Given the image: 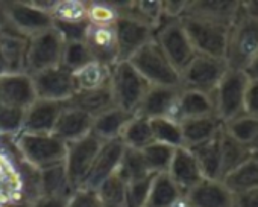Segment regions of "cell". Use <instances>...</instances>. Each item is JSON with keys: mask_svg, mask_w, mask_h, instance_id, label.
Wrapping results in <instances>:
<instances>
[{"mask_svg": "<svg viewBox=\"0 0 258 207\" xmlns=\"http://www.w3.org/2000/svg\"><path fill=\"white\" fill-rule=\"evenodd\" d=\"M62 49L64 38L55 26L28 38L25 72L34 75L61 66Z\"/></svg>", "mask_w": 258, "mask_h": 207, "instance_id": "ba28073f", "label": "cell"}, {"mask_svg": "<svg viewBox=\"0 0 258 207\" xmlns=\"http://www.w3.org/2000/svg\"><path fill=\"white\" fill-rule=\"evenodd\" d=\"M178 207H187V204H185V201H184V199H182V202H181V204H179V205H178Z\"/></svg>", "mask_w": 258, "mask_h": 207, "instance_id": "681fc988", "label": "cell"}, {"mask_svg": "<svg viewBox=\"0 0 258 207\" xmlns=\"http://www.w3.org/2000/svg\"><path fill=\"white\" fill-rule=\"evenodd\" d=\"M84 43L87 44L93 61L100 63L106 67H114L120 63L118 58V44L114 26H94L88 25Z\"/></svg>", "mask_w": 258, "mask_h": 207, "instance_id": "9a60e30c", "label": "cell"}, {"mask_svg": "<svg viewBox=\"0 0 258 207\" xmlns=\"http://www.w3.org/2000/svg\"><path fill=\"white\" fill-rule=\"evenodd\" d=\"M38 192L44 198H61L70 199L75 190L72 189L64 163L38 171Z\"/></svg>", "mask_w": 258, "mask_h": 207, "instance_id": "4316f807", "label": "cell"}, {"mask_svg": "<svg viewBox=\"0 0 258 207\" xmlns=\"http://www.w3.org/2000/svg\"><path fill=\"white\" fill-rule=\"evenodd\" d=\"M149 122H151L154 142L170 146V148L184 146L181 122L172 118H157V119H149Z\"/></svg>", "mask_w": 258, "mask_h": 207, "instance_id": "8d00e7d4", "label": "cell"}, {"mask_svg": "<svg viewBox=\"0 0 258 207\" xmlns=\"http://www.w3.org/2000/svg\"><path fill=\"white\" fill-rule=\"evenodd\" d=\"M25 122V110L10 107V106H0V133L19 136L23 131Z\"/></svg>", "mask_w": 258, "mask_h": 207, "instance_id": "ee69618b", "label": "cell"}, {"mask_svg": "<svg viewBox=\"0 0 258 207\" xmlns=\"http://www.w3.org/2000/svg\"><path fill=\"white\" fill-rule=\"evenodd\" d=\"M154 38L178 72H181L196 55L181 19L163 22L155 31Z\"/></svg>", "mask_w": 258, "mask_h": 207, "instance_id": "8fae6325", "label": "cell"}, {"mask_svg": "<svg viewBox=\"0 0 258 207\" xmlns=\"http://www.w3.org/2000/svg\"><path fill=\"white\" fill-rule=\"evenodd\" d=\"M220 156H222V178L234 171L237 166H240L243 162H246L252 151L244 146L243 143L237 142L234 137H231L225 128L220 131Z\"/></svg>", "mask_w": 258, "mask_h": 207, "instance_id": "e575fe53", "label": "cell"}, {"mask_svg": "<svg viewBox=\"0 0 258 207\" xmlns=\"http://www.w3.org/2000/svg\"><path fill=\"white\" fill-rule=\"evenodd\" d=\"M16 146L25 162L35 171H43L64 163L67 145L53 134L20 133Z\"/></svg>", "mask_w": 258, "mask_h": 207, "instance_id": "8992f818", "label": "cell"}, {"mask_svg": "<svg viewBox=\"0 0 258 207\" xmlns=\"http://www.w3.org/2000/svg\"><path fill=\"white\" fill-rule=\"evenodd\" d=\"M187 207H234V195L222 180L204 178L184 193Z\"/></svg>", "mask_w": 258, "mask_h": 207, "instance_id": "d6986e66", "label": "cell"}, {"mask_svg": "<svg viewBox=\"0 0 258 207\" xmlns=\"http://www.w3.org/2000/svg\"><path fill=\"white\" fill-rule=\"evenodd\" d=\"M120 17L114 2H87V22L94 26H114Z\"/></svg>", "mask_w": 258, "mask_h": 207, "instance_id": "b9f144b4", "label": "cell"}, {"mask_svg": "<svg viewBox=\"0 0 258 207\" xmlns=\"http://www.w3.org/2000/svg\"><path fill=\"white\" fill-rule=\"evenodd\" d=\"M8 73V67H7V63H5V58L2 55V52H0V78H2L4 75Z\"/></svg>", "mask_w": 258, "mask_h": 207, "instance_id": "c3c4849f", "label": "cell"}, {"mask_svg": "<svg viewBox=\"0 0 258 207\" xmlns=\"http://www.w3.org/2000/svg\"><path fill=\"white\" fill-rule=\"evenodd\" d=\"M247 85L249 78L244 70L228 67L223 78L213 91L216 116L223 124L244 113V99Z\"/></svg>", "mask_w": 258, "mask_h": 207, "instance_id": "5b68a950", "label": "cell"}, {"mask_svg": "<svg viewBox=\"0 0 258 207\" xmlns=\"http://www.w3.org/2000/svg\"><path fill=\"white\" fill-rule=\"evenodd\" d=\"M66 102L35 99L25 110V122L22 133L31 134H52L53 128L64 110Z\"/></svg>", "mask_w": 258, "mask_h": 207, "instance_id": "e0dca14e", "label": "cell"}, {"mask_svg": "<svg viewBox=\"0 0 258 207\" xmlns=\"http://www.w3.org/2000/svg\"><path fill=\"white\" fill-rule=\"evenodd\" d=\"M179 91H181V87L149 85L136 115L146 118V119H157V118L173 119Z\"/></svg>", "mask_w": 258, "mask_h": 207, "instance_id": "5bb4252c", "label": "cell"}, {"mask_svg": "<svg viewBox=\"0 0 258 207\" xmlns=\"http://www.w3.org/2000/svg\"><path fill=\"white\" fill-rule=\"evenodd\" d=\"M176 148H170L157 142H152L146 148L142 149L143 160L146 163V168L151 175L166 174L169 171V166L173 159V152Z\"/></svg>", "mask_w": 258, "mask_h": 207, "instance_id": "f35d334b", "label": "cell"}, {"mask_svg": "<svg viewBox=\"0 0 258 207\" xmlns=\"http://www.w3.org/2000/svg\"><path fill=\"white\" fill-rule=\"evenodd\" d=\"M181 23L196 54L225 60L231 25L205 19L201 16H193V14L182 16Z\"/></svg>", "mask_w": 258, "mask_h": 207, "instance_id": "3957f363", "label": "cell"}, {"mask_svg": "<svg viewBox=\"0 0 258 207\" xmlns=\"http://www.w3.org/2000/svg\"><path fill=\"white\" fill-rule=\"evenodd\" d=\"M207 116H216L213 94L199 90L181 88L173 119L178 122H184L188 119Z\"/></svg>", "mask_w": 258, "mask_h": 207, "instance_id": "44dd1931", "label": "cell"}, {"mask_svg": "<svg viewBox=\"0 0 258 207\" xmlns=\"http://www.w3.org/2000/svg\"><path fill=\"white\" fill-rule=\"evenodd\" d=\"M109 87L115 107L136 115L149 84L129 64V61H120L111 69Z\"/></svg>", "mask_w": 258, "mask_h": 207, "instance_id": "52a82bcc", "label": "cell"}, {"mask_svg": "<svg viewBox=\"0 0 258 207\" xmlns=\"http://www.w3.org/2000/svg\"><path fill=\"white\" fill-rule=\"evenodd\" d=\"M166 174L172 178V181L179 187L182 193H187L205 178L193 152L185 146L175 149L172 163Z\"/></svg>", "mask_w": 258, "mask_h": 207, "instance_id": "ffe728a7", "label": "cell"}, {"mask_svg": "<svg viewBox=\"0 0 258 207\" xmlns=\"http://www.w3.org/2000/svg\"><path fill=\"white\" fill-rule=\"evenodd\" d=\"M182 199L184 193L167 174L154 175L146 207H178Z\"/></svg>", "mask_w": 258, "mask_h": 207, "instance_id": "f1b7e54d", "label": "cell"}, {"mask_svg": "<svg viewBox=\"0 0 258 207\" xmlns=\"http://www.w3.org/2000/svg\"><path fill=\"white\" fill-rule=\"evenodd\" d=\"M127 61L149 85L181 87L179 72L164 55L155 38L139 49Z\"/></svg>", "mask_w": 258, "mask_h": 207, "instance_id": "277c9868", "label": "cell"}, {"mask_svg": "<svg viewBox=\"0 0 258 207\" xmlns=\"http://www.w3.org/2000/svg\"><path fill=\"white\" fill-rule=\"evenodd\" d=\"M50 5L52 2H0V23L23 38H31L53 28Z\"/></svg>", "mask_w": 258, "mask_h": 207, "instance_id": "6da1fadb", "label": "cell"}, {"mask_svg": "<svg viewBox=\"0 0 258 207\" xmlns=\"http://www.w3.org/2000/svg\"><path fill=\"white\" fill-rule=\"evenodd\" d=\"M222 181L232 195L258 189V156L252 154L246 162L226 174Z\"/></svg>", "mask_w": 258, "mask_h": 207, "instance_id": "f546056e", "label": "cell"}, {"mask_svg": "<svg viewBox=\"0 0 258 207\" xmlns=\"http://www.w3.org/2000/svg\"><path fill=\"white\" fill-rule=\"evenodd\" d=\"M0 97L2 106L26 110L37 99L31 75L26 72L4 75L0 78Z\"/></svg>", "mask_w": 258, "mask_h": 207, "instance_id": "ac0fdd59", "label": "cell"}, {"mask_svg": "<svg viewBox=\"0 0 258 207\" xmlns=\"http://www.w3.org/2000/svg\"><path fill=\"white\" fill-rule=\"evenodd\" d=\"M72 75H73L76 91H88V90H96L109 84L111 67L91 61L82 69L73 72Z\"/></svg>", "mask_w": 258, "mask_h": 207, "instance_id": "836d02e7", "label": "cell"}, {"mask_svg": "<svg viewBox=\"0 0 258 207\" xmlns=\"http://www.w3.org/2000/svg\"><path fill=\"white\" fill-rule=\"evenodd\" d=\"M100 145L102 142L93 134H88L84 139H79L67 145L64 169H66L69 183L75 192L84 187L85 180L93 166V162L100 149Z\"/></svg>", "mask_w": 258, "mask_h": 207, "instance_id": "30bf717a", "label": "cell"}, {"mask_svg": "<svg viewBox=\"0 0 258 207\" xmlns=\"http://www.w3.org/2000/svg\"><path fill=\"white\" fill-rule=\"evenodd\" d=\"M49 14L53 25H82L87 22V2L81 0H58L52 2Z\"/></svg>", "mask_w": 258, "mask_h": 207, "instance_id": "d590c367", "label": "cell"}, {"mask_svg": "<svg viewBox=\"0 0 258 207\" xmlns=\"http://www.w3.org/2000/svg\"><path fill=\"white\" fill-rule=\"evenodd\" d=\"M223 128L231 137L247 146L252 154L258 151V118L243 113L235 119L223 124Z\"/></svg>", "mask_w": 258, "mask_h": 207, "instance_id": "1f68e13d", "label": "cell"}, {"mask_svg": "<svg viewBox=\"0 0 258 207\" xmlns=\"http://www.w3.org/2000/svg\"><path fill=\"white\" fill-rule=\"evenodd\" d=\"M234 207H258V189L234 195Z\"/></svg>", "mask_w": 258, "mask_h": 207, "instance_id": "bcb514c9", "label": "cell"}, {"mask_svg": "<svg viewBox=\"0 0 258 207\" xmlns=\"http://www.w3.org/2000/svg\"><path fill=\"white\" fill-rule=\"evenodd\" d=\"M31 78L34 82L37 99L67 102L76 93L73 75L62 66L34 73L31 75Z\"/></svg>", "mask_w": 258, "mask_h": 207, "instance_id": "7c38bea8", "label": "cell"}, {"mask_svg": "<svg viewBox=\"0 0 258 207\" xmlns=\"http://www.w3.org/2000/svg\"><path fill=\"white\" fill-rule=\"evenodd\" d=\"M67 106L75 107L78 110H82L84 113L90 115L91 118H96L97 115L115 107L114 96L111 91L109 84L88 91H76L67 102Z\"/></svg>", "mask_w": 258, "mask_h": 207, "instance_id": "603a6c76", "label": "cell"}, {"mask_svg": "<svg viewBox=\"0 0 258 207\" xmlns=\"http://www.w3.org/2000/svg\"><path fill=\"white\" fill-rule=\"evenodd\" d=\"M182 139L185 148H193L214 139L223 128V122L217 116L188 119L181 122Z\"/></svg>", "mask_w": 258, "mask_h": 207, "instance_id": "484cf974", "label": "cell"}, {"mask_svg": "<svg viewBox=\"0 0 258 207\" xmlns=\"http://www.w3.org/2000/svg\"><path fill=\"white\" fill-rule=\"evenodd\" d=\"M93 58L90 55V50L84 40H69L64 41L62 57H61V66L67 69L69 72H76L91 63Z\"/></svg>", "mask_w": 258, "mask_h": 207, "instance_id": "60d3db41", "label": "cell"}, {"mask_svg": "<svg viewBox=\"0 0 258 207\" xmlns=\"http://www.w3.org/2000/svg\"><path fill=\"white\" fill-rule=\"evenodd\" d=\"M238 11L240 2H234V0H191L187 5L185 14L201 16L205 19L231 25L237 17Z\"/></svg>", "mask_w": 258, "mask_h": 207, "instance_id": "cb8c5ba5", "label": "cell"}, {"mask_svg": "<svg viewBox=\"0 0 258 207\" xmlns=\"http://www.w3.org/2000/svg\"><path fill=\"white\" fill-rule=\"evenodd\" d=\"M152 178H154V175H149V177L137 180V181L126 183L124 207H146Z\"/></svg>", "mask_w": 258, "mask_h": 207, "instance_id": "7bdbcfd3", "label": "cell"}, {"mask_svg": "<svg viewBox=\"0 0 258 207\" xmlns=\"http://www.w3.org/2000/svg\"><path fill=\"white\" fill-rule=\"evenodd\" d=\"M124 189L126 183L115 172L106 178L94 192L102 207H124Z\"/></svg>", "mask_w": 258, "mask_h": 207, "instance_id": "ab89813d", "label": "cell"}, {"mask_svg": "<svg viewBox=\"0 0 258 207\" xmlns=\"http://www.w3.org/2000/svg\"><path fill=\"white\" fill-rule=\"evenodd\" d=\"M247 78L250 81H258V55L247 64V67L244 69Z\"/></svg>", "mask_w": 258, "mask_h": 207, "instance_id": "7dc6e473", "label": "cell"}, {"mask_svg": "<svg viewBox=\"0 0 258 207\" xmlns=\"http://www.w3.org/2000/svg\"><path fill=\"white\" fill-rule=\"evenodd\" d=\"M255 156H258V151H256V152H255Z\"/></svg>", "mask_w": 258, "mask_h": 207, "instance_id": "f5cc1de1", "label": "cell"}, {"mask_svg": "<svg viewBox=\"0 0 258 207\" xmlns=\"http://www.w3.org/2000/svg\"><path fill=\"white\" fill-rule=\"evenodd\" d=\"M123 151H124V146L118 139L102 142L100 149L93 162V166L90 169V174L82 189L94 192L106 178L114 175L118 169Z\"/></svg>", "mask_w": 258, "mask_h": 207, "instance_id": "2e32d148", "label": "cell"}, {"mask_svg": "<svg viewBox=\"0 0 258 207\" xmlns=\"http://www.w3.org/2000/svg\"><path fill=\"white\" fill-rule=\"evenodd\" d=\"M0 106H2V97H0Z\"/></svg>", "mask_w": 258, "mask_h": 207, "instance_id": "816d5d0a", "label": "cell"}, {"mask_svg": "<svg viewBox=\"0 0 258 207\" xmlns=\"http://www.w3.org/2000/svg\"><path fill=\"white\" fill-rule=\"evenodd\" d=\"M204 177L205 178H211V180H222V156H220V133L205 142V143H201L198 146H193V148H188Z\"/></svg>", "mask_w": 258, "mask_h": 207, "instance_id": "4dcf8cb0", "label": "cell"}, {"mask_svg": "<svg viewBox=\"0 0 258 207\" xmlns=\"http://www.w3.org/2000/svg\"><path fill=\"white\" fill-rule=\"evenodd\" d=\"M244 113L258 118V81H250L244 99Z\"/></svg>", "mask_w": 258, "mask_h": 207, "instance_id": "f6af8a7d", "label": "cell"}, {"mask_svg": "<svg viewBox=\"0 0 258 207\" xmlns=\"http://www.w3.org/2000/svg\"><path fill=\"white\" fill-rule=\"evenodd\" d=\"M124 148L139 149L142 151L148 145L154 142L152 131H151V122L146 118H142L139 115H134L123 128L120 139H118Z\"/></svg>", "mask_w": 258, "mask_h": 207, "instance_id": "d6a6232c", "label": "cell"}, {"mask_svg": "<svg viewBox=\"0 0 258 207\" xmlns=\"http://www.w3.org/2000/svg\"><path fill=\"white\" fill-rule=\"evenodd\" d=\"M226 70L228 64L223 58L196 54L195 58L179 72V85L181 88L199 90L213 94Z\"/></svg>", "mask_w": 258, "mask_h": 207, "instance_id": "9c48e42d", "label": "cell"}, {"mask_svg": "<svg viewBox=\"0 0 258 207\" xmlns=\"http://www.w3.org/2000/svg\"><path fill=\"white\" fill-rule=\"evenodd\" d=\"M91 127H93V118L90 115L66 104L52 134L56 136L66 145H69L91 134Z\"/></svg>", "mask_w": 258, "mask_h": 207, "instance_id": "7402d4cb", "label": "cell"}, {"mask_svg": "<svg viewBox=\"0 0 258 207\" xmlns=\"http://www.w3.org/2000/svg\"><path fill=\"white\" fill-rule=\"evenodd\" d=\"M117 174L124 183H131L137 181L142 178L149 177V171L146 168V163L143 160L142 151L139 149H131V148H124Z\"/></svg>", "mask_w": 258, "mask_h": 207, "instance_id": "74e56055", "label": "cell"}, {"mask_svg": "<svg viewBox=\"0 0 258 207\" xmlns=\"http://www.w3.org/2000/svg\"><path fill=\"white\" fill-rule=\"evenodd\" d=\"M114 31L117 37L120 61H127L139 49H142L155 37L154 28L129 16H120L114 25Z\"/></svg>", "mask_w": 258, "mask_h": 207, "instance_id": "4fadbf2b", "label": "cell"}, {"mask_svg": "<svg viewBox=\"0 0 258 207\" xmlns=\"http://www.w3.org/2000/svg\"><path fill=\"white\" fill-rule=\"evenodd\" d=\"M133 116H134L133 113H127L118 107H112L93 118L91 134L96 136L100 142L117 140L120 139L123 128L131 121Z\"/></svg>", "mask_w": 258, "mask_h": 207, "instance_id": "d4e9b609", "label": "cell"}, {"mask_svg": "<svg viewBox=\"0 0 258 207\" xmlns=\"http://www.w3.org/2000/svg\"><path fill=\"white\" fill-rule=\"evenodd\" d=\"M28 38H23L0 25V52H2L8 73L25 72Z\"/></svg>", "mask_w": 258, "mask_h": 207, "instance_id": "83f0119b", "label": "cell"}, {"mask_svg": "<svg viewBox=\"0 0 258 207\" xmlns=\"http://www.w3.org/2000/svg\"><path fill=\"white\" fill-rule=\"evenodd\" d=\"M241 4V2H240ZM258 55V19L240 11L229 26L225 61L231 69L244 70Z\"/></svg>", "mask_w": 258, "mask_h": 207, "instance_id": "7a4b0ae2", "label": "cell"}, {"mask_svg": "<svg viewBox=\"0 0 258 207\" xmlns=\"http://www.w3.org/2000/svg\"><path fill=\"white\" fill-rule=\"evenodd\" d=\"M0 207H5V205H4V202H2V201H0Z\"/></svg>", "mask_w": 258, "mask_h": 207, "instance_id": "f907efd6", "label": "cell"}]
</instances>
